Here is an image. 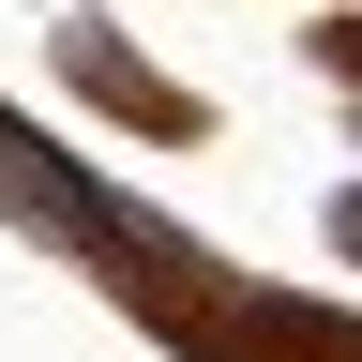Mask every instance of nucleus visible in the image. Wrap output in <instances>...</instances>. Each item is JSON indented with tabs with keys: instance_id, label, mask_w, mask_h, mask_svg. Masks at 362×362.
<instances>
[{
	"instance_id": "f257e3e1",
	"label": "nucleus",
	"mask_w": 362,
	"mask_h": 362,
	"mask_svg": "<svg viewBox=\"0 0 362 362\" xmlns=\"http://www.w3.org/2000/svg\"><path fill=\"white\" fill-rule=\"evenodd\" d=\"M0 211H30L45 242H90V257H151V226H136L121 197H90V181H76L61 151H45V136H30L16 106H0Z\"/></svg>"
},
{
	"instance_id": "f03ea898",
	"label": "nucleus",
	"mask_w": 362,
	"mask_h": 362,
	"mask_svg": "<svg viewBox=\"0 0 362 362\" xmlns=\"http://www.w3.org/2000/svg\"><path fill=\"white\" fill-rule=\"evenodd\" d=\"M332 242H347V257H362V197H332Z\"/></svg>"
}]
</instances>
